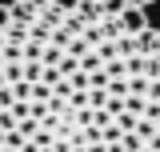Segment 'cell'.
Masks as SVG:
<instances>
[{
  "label": "cell",
  "instance_id": "cell-1",
  "mask_svg": "<svg viewBox=\"0 0 160 152\" xmlns=\"http://www.w3.org/2000/svg\"><path fill=\"white\" fill-rule=\"evenodd\" d=\"M0 152H160V28L148 12L4 0Z\"/></svg>",
  "mask_w": 160,
  "mask_h": 152
},
{
  "label": "cell",
  "instance_id": "cell-2",
  "mask_svg": "<svg viewBox=\"0 0 160 152\" xmlns=\"http://www.w3.org/2000/svg\"><path fill=\"white\" fill-rule=\"evenodd\" d=\"M128 4H136V8H148V4H152V0H128Z\"/></svg>",
  "mask_w": 160,
  "mask_h": 152
}]
</instances>
